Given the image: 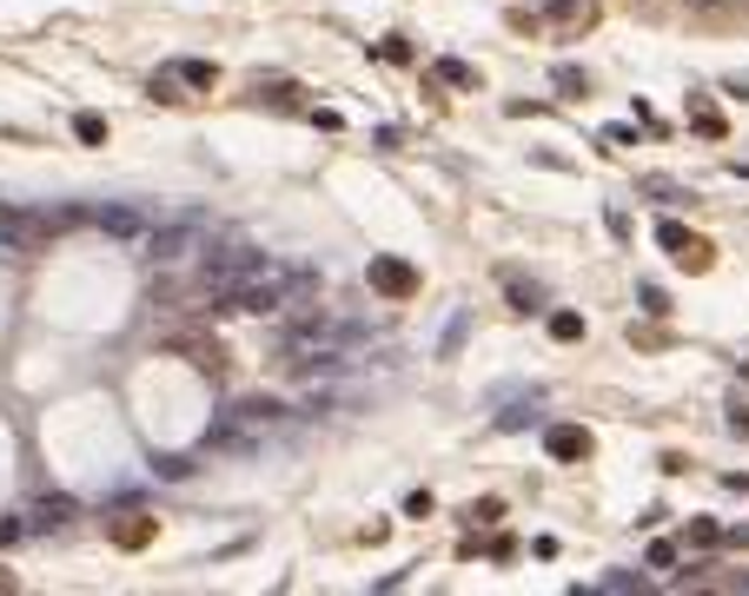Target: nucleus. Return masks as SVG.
Returning a JSON list of instances; mask_svg holds the SVG:
<instances>
[{
	"mask_svg": "<svg viewBox=\"0 0 749 596\" xmlns=\"http://www.w3.org/2000/svg\"><path fill=\"white\" fill-rule=\"evenodd\" d=\"M206 252V226L199 219H173V226H153L146 232V259L159 265V272H173V265H186V259H199Z\"/></svg>",
	"mask_w": 749,
	"mask_h": 596,
	"instance_id": "obj_3",
	"label": "nucleus"
},
{
	"mask_svg": "<svg viewBox=\"0 0 749 596\" xmlns=\"http://www.w3.org/2000/svg\"><path fill=\"white\" fill-rule=\"evenodd\" d=\"M93 226H100V232H113V239H126V245H146V232H153V219H146V212H133V206H100V212H93Z\"/></svg>",
	"mask_w": 749,
	"mask_h": 596,
	"instance_id": "obj_5",
	"label": "nucleus"
},
{
	"mask_svg": "<svg viewBox=\"0 0 749 596\" xmlns=\"http://www.w3.org/2000/svg\"><path fill=\"white\" fill-rule=\"evenodd\" d=\"M73 133H80V139H86V146H93V139H106V126H100V119H93V113H80V119H73Z\"/></svg>",
	"mask_w": 749,
	"mask_h": 596,
	"instance_id": "obj_9",
	"label": "nucleus"
},
{
	"mask_svg": "<svg viewBox=\"0 0 749 596\" xmlns=\"http://www.w3.org/2000/svg\"><path fill=\"white\" fill-rule=\"evenodd\" d=\"M259 265H266V252H252L246 239H226V245H206V259H199V292L226 305V299H232V292H239V285H246V279L259 272Z\"/></svg>",
	"mask_w": 749,
	"mask_h": 596,
	"instance_id": "obj_1",
	"label": "nucleus"
},
{
	"mask_svg": "<svg viewBox=\"0 0 749 596\" xmlns=\"http://www.w3.org/2000/svg\"><path fill=\"white\" fill-rule=\"evenodd\" d=\"M372 279H378L385 292H412V272H405V265H372Z\"/></svg>",
	"mask_w": 749,
	"mask_h": 596,
	"instance_id": "obj_8",
	"label": "nucleus"
},
{
	"mask_svg": "<svg viewBox=\"0 0 749 596\" xmlns=\"http://www.w3.org/2000/svg\"><path fill=\"white\" fill-rule=\"evenodd\" d=\"M551 451H558V458H584V451H591V438L564 425V431H551Z\"/></svg>",
	"mask_w": 749,
	"mask_h": 596,
	"instance_id": "obj_7",
	"label": "nucleus"
},
{
	"mask_svg": "<svg viewBox=\"0 0 749 596\" xmlns=\"http://www.w3.org/2000/svg\"><path fill=\"white\" fill-rule=\"evenodd\" d=\"M279 425H285V405H272V398H239V405L219 418L212 445H219V451H259Z\"/></svg>",
	"mask_w": 749,
	"mask_h": 596,
	"instance_id": "obj_2",
	"label": "nucleus"
},
{
	"mask_svg": "<svg viewBox=\"0 0 749 596\" xmlns=\"http://www.w3.org/2000/svg\"><path fill=\"white\" fill-rule=\"evenodd\" d=\"M53 226H60V219H40V212H13V206H0V239H7L13 252H33Z\"/></svg>",
	"mask_w": 749,
	"mask_h": 596,
	"instance_id": "obj_4",
	"label": "nucleus"
},
{
	"mask_svg": "<svg viewBox=\"0 0 749 596\" xmlns=\"http://www.w3.org/2000/svg\"><path fill=\"white\" fill-rule=\"evenodd\" d=\"M657 239L670 245V259H677V265H704V259H710V245H704L697 232H684V226H670V219L657 226Z\"/></svg>",
	"mask_w": 749,
	"mask_h": 596,
	"instance_id": "obj_6",
	"label": "nucleus"
}]
</instances>
